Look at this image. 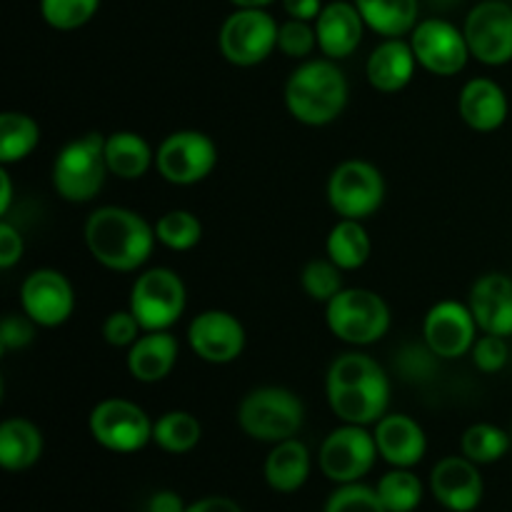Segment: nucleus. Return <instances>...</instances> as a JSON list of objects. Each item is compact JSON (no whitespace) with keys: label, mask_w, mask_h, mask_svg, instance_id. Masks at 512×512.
<instances>
[{"label":"nucleus","mask_w":512,"mask_h":512,"mask_svg":"<svg viewBox=\"0 0 512 512\" xmlns=\"http://www.w3.org/2000/svg\"><path fill=\"white\" fill-rule=\"evenodd\" d=\"M88 430L100 448L130 455L153 443V420L133 400L105 398L90 410Z\"/></svg>","instance_id":"9"},{"label":"nucleus","mask_w":512,"mask_h":512,"mask_svg":"<svg viewBox=\"0 0 512 512\" xmlns=\"http://www.w3.org/2000/svg\"><path fill=\"white\" fill-rule=\"evenodd\" d=\"M435 10H453L455 5L463 3V0H428Z\"/></svg>","instance_id":"49"},{"label":"nucleus","mask_w":512,"mask_h":512,"mask_svg":"<svg viewBox=\"0 0 512 512\" xmlns=\"http://www.w3.org/2000/svg\"><path fill=\"white\" fill-rule=\"evenodd\" d=\"M510 440H512V430H510Z\"/></svg>","instance_id":"50"},{"label":"nucleus","mask_w":512,"mask_h":512,"mask_svg":"<svg viewBox=\"0 0 512 512\" xmlns=\"http://www.w3.org/2000/svg\"><path fill=\"white\" fill-rule=\"evenodd\" d=\"M143 333L145 330L140 328L138 318L130 313V308L115 310V313H110L103 323V338L105 343L113 345V348H130Z\"/></svg>","instance_id":"41"},{"label":"nucleus","mask_w":512,"mask_h":512,"mask_svg":"<svg viewBox=\"0 0 512 512\" xmlns=\"http://www.w3.org/2000/svg\"><path fill=\"white\" fill-rule=\"evenodd\" d=\"M313 25L320 53L330 60L350 58L360 48L365 28H368L353 0L325 3Z\"/></svg>","instance_id":"19"},{"label":"nucleus","mask_w":512,"mask_h":512,"mask_svg":"<svg viewBox=\"0 0 512 512\" xmlns=\"http://www.w3.org/2000/svg\"><path fill=\"white\" fill-rule=\"evenodd\" d=\"M278 28L265 8H235L220 25V55L238 68L265 63L278 50Z\"/></svg>","instance_id":"8"},{"label":"nucleus","mask_w":512,"mask_h":512,"mask_svg":"<svg viewBox=\"0 0 512 512\" xmlns=\"http://www.w3.org/2000/svg\"><path fill=\"white\" fill-rule=\"evenodd\" d=\"M218 165L213 138L200 130H175L155 148V170L170 185L203 183Z\"/></svg>","instance_id":"11"},{"label":"nucleus","mask_w":512,"mask_h":512,"mask_svg":"<svg viewBox=\"0 0 512 512\" xmlns=\"http://www.w3.org/2000/svg\"><path fill=\"white\" fill-rule=\"evenodd\" d=\"M105 163L115 178L140 180L155 165V150L140 133L115 130L105 135Z\"/></svg>","instance_id":"27"},{"label":"nucleus","mask_w":512,"mask_h":512,"mask_svg":"<svg viewBox=\"0 0 512 512\" xmlns=\"http://www.w3.org/2000/svg\"><path fill=\"white\" fill-rule=\"evenodd\" d=\"M470 310L480 333L512 335V278L503 273H485L470 288Z\"/></svg>","instance_id":"21"},{"label":"nucleus","mask_w":512,"mask_h":512,"mask_svg":"<svg viewBox=\"0 0 512 512\" xmlns=\"http://www.w3.org/2000/svg\"><path fill=\"white\" fill-rule=\"evenodd\" d=\"M265 483L275 493H298L310 478V450L298 438L275 443L273 450L265 458Z\"/></svg>","instance_id":"25"},{"label":"nucleus","mask_w":512,"mask_h":512,"mask_svg":"<svg viewBox=\"0 0 512 512\" xmlns=\"http://www.w3.org/2000/svg\"><path fill=\"white\" fill-rule=\"evenodd\" d=\"M35 328L38 325L25 313H8L0 323V348L3 350H20L33 343Z\"/></svg>","instance_id":"42"},{"label":"nucleus","mask_w":512,"mask_h":512,"mask_svg":"<svg viewBox=\"0 0 512 512\" xmlns=\"http://www.w3.org/2000/svg\"><path fill=\"white\" fill-rule=\"evenodd\" d=\"M10 205H13V180H10L8 165H0V215L8 218Z\"/></svg>","instance_id":"47"},{"label":"nucleus","mask_w":512,"mask_h":512,"mask_svg":"<svg viewBox=\"0 0 512 512\" xmlns=\"http://www.w3.org/2000/svg\"><path fill=\"white\" fill-rule=\"evenodd\" d=\"M108 175L103 133H85L65 143L55 155L50 170L55 193L78 205L98 198Z\"/></svg>","instance_id":"5"},{"label":"nucleus","mask_w":512,"mask_h":512,"mask_svg":"<svg viewBox=\"0 0 512 512\" xmlns=\"http://www.w3.org/2000/svg\"><path fill=\"white\" fill-rule=\"evenodd\" d=\"M373 435L380 458L393 468H415L428 453V435L410 415H383L375 423Z\"/></svg>","instance_id":"20"},{"label":"nucleus","mask_w":512,"mask_h":512,"mask_svg":"<svg viewBox=\"0 0 512 512\" xmlns=\"http://www.w3.org/2000/svg\"><path fill=\"white\" fill-rule=\"evenodd\" d=\"M460 450L475 465H493L512 450L510 433L493 423H475L460 438Z\"/></svg>","instance_id":"32"},{"label":"nucleus","mask_w":512,"mask_h":512,"mask_svg":"<svg viewBox=\"0 0 512 512\" xmlns=\"http://www.w3.org/2000/svg\"><path fill=\"white\" fill-rule=\"evenodd\" d=\"M203 425L188 410H168L153 423V443L170 455H185L198 448Z\"/></svg>","instance_id":"30"},{"label":"nucleus","mask_w":512,"mask_h":512,"mask_svg":"<svg viewBox=\"0 0 512 512\" xmlns=\"http://www.w3.org/2000/svg\"><path fill=\"white\" fill-rule=\"evenodd\" d=\"M380 458L375 435L365 425L343 423L320 445V470L338 485L360 483Z\"/></svg>","instance_id":"12"},{"label":"nucleus","mask_w":512,"mask_h":512,"mask_svg":"<svg viewBox=\"0 0 512 512\" xmlns=\"http://www.w3.org/2000/svg\"><path fill=\"white\" fill-rule=\"evenodd\" d=\"M178 338L170 330H153V333H143L133 345L128 348V373L133 380L145 385L160 383L173 373L175 363H178Z\"/></svg>","instance_id":"24"},{"label":"nucleus","mask_w":512,"mask_h":512,"mask_svg":"<svg viewBox=\"0 0 512 512\" xmlns=\"http://www.w3.org/2000/svg\"><path fill=\"white\" fill-rule=\"evenodd\" d=\"M20 310L38 328H60L75 310V290L55 268H38L20 285Z\"/></svg>","instance_id":"15"},{"label":"nucleus","mask_w":512,"mask_h":512,"mask_svg":"<svg viewBox=\"0 0 512 512\" xmlns=\"http://www.w3.org/2000/svg\"><path fill=\"white\" fill-rule=\"evenodd\" d=\"M430 493L450 512H473L485 493L480 468L465 455H450L435 463L430 473Z\"/></svg>","instance_id":"18"},{"label":"nucleus","mask_w":512,"mask_h":512,"mask_svg":"<svg viewBox=\"0 0 512 512\" xmlns=\"http://www.w3.org/2000/svg\"><path fill=\"white\" fill-rule=\"evenodd\" d=\"M300 285H303L305 295L310 300L328 305L345 288L343 270L328 255L325 258H315L310 263H305V268L300 270Z\"/></svg>","instance_id":"35"},{"label":"nucleus","mask_w":512,"mask_h":512,"mask_svg":"<svg viewBox=\"0 0 512 512\" xmlns=\"http://www.w3.org/2000/svg\"><path fill=\"white\" fill-rule=\"evenodd\" d=\"M323 512H388L378 490L363 483L338 485L325 503Z\"/></svg>","instance_id":"38"},{"label":"nucleus","mask_w":512,"mask_h":512,"mask_svg":"<svg viewBox=\"0 0 512 512\" xmlns=\"http://www.w3.org/2000/svg\"><path fill=\"white\" fill-rule=\"evenodd\" d=\"M470 358H473L475 368L483 370V373H490V375L500 373L510 360L508 338H503V335H490V333L478 335L473 350H470Z\"/></svg>","instance_id":"40"},{"label":"nucleus","mask_w":512,"mask_h":512,"mask_svg":"<svg viewBox=\"0 0 512 512\" xmlns=\"http://www.w3.org/2000/svg\"><path fill=\"white\" fill-rule=\"evenodd\" d=\"M418 70L410 40L403 38H383V43L375 45L373 53L365 63V78L378 93H400L410 85Z\"/></svg>","instance_id":"23"},{"label":"nucleus","mask_w":512,"mask_h":512,"mask_svg":"<svg viewBox=\"0 0 512 512\" xmlns=\"http://www.w3.org/2000/svg\"><path fill=\"white\" fill-rule=\"evenodd\" d=\"M318 48L315 25L308 20L288 18L278 28V50L293 60H308Z\"/></svg>","instance_id":"39"},{"label":"nucleus","mask_w":512,"mask_h":512,"mask_svg":"<svg viewBox=\"0 0 512 512\" xmlns=\"http://www.w3.org/2000/svg\"><path fill=\"white\" fill-rule=\"evenodd\" d=\"M280 3H283L288 18L308 20V23H315V18L323 10V0H280Z\"/></svg>","instance_id":"44"},{"label":"nucleus","mask_w":512,"mask_h":512,"mask_svg":"<svg viewBox=\"0 0 512 512\" xmlns=\"http://www.w3.org/2000/svg\"><path fill=\"white\" fill-rule=\"evenodd\" d=\"M248 335L243 323L228 310H203L188 325V345L210 365H228L243 355Z\"/></svg>","instance_id":"17"},{"label":"nucleus","mask_w":512,"mask_h":512,"mask_svg":"<svg viewBox=\"0 0 512 512\" xmlns=\"http://www.w3.org/2000/svg\"><path fill=\"white\" fill-rule=\"evenodd\" d=\"M185 512H243L233 498H225V495H210V498L195 500L190 503Z\"/></svg>","instance_id":"46"},{"label":"nucleus","mask_w":512,"mask_h":512,"mask_svg":"<svg viewBox=\"0 0 512 512\" xmlns=\"http://www.w3.org/2000/svg\"><path fill=\"white\" fill-rule=\"evenodd\" d=\"M235 8H268L275 0H230Z\"/></svg>","instance_id":"48"},{"label":"nucleus","mask_w":512,"mask_h":512,"mask_svg":"<svg viewBox=\"0 0 512 512\" xmlns=\"http://www.w3.org/2000/svg\"><path fill=\"white\" fill-rule=\"evenodd\" d=\"M128 308L145 333L170 330L188 308V288L175 270L148 268L135 278Z\"/></svg>","instance_id":"7"},{"label":"nucleus","mask_w":512,"mask_h":512,"mask_svg":"<svg viewBox=\"0 0 512 512\" xmlns=\"http://www.w3.org/2000/svg\"><path fill=\"white\" fill-rule=\"evenodd\" d=\"M305 423V405L293 390L263 385L243 395L238 405V425L258 443H283L295 438Z\"/></svg>","instance_id":"4"},{"label":"nucleus","mask_w":512,"mask_h":512,"mask_svg":"<svg viewBox=\"0 0 512 512\" xmlns=\"http://www.w3.org/2000/svg\"><path fill=\"white\" fill-rule=\"evenodd\" d=\"M328 330L343 343L365 348L388 335L393 315L383 295L368 288H343L325 305Z\"/></svg>","instance_id":"6"},{"label":"nucleus","mask_w":512,"mask_h":512,"mask_svg":"<svg viewBox=\"0 0 512 512\" xmlns=\"http://www.w3.org/2000/svg\"><path fill=\"white\" fill-rule=\"evenodd\" d=\"M25 253V240L20 235V230L10 223L8 218H3L0 223V268L10 270L20 263Z\"/></svg>","instance_id":"43"},{"label":"nucleus","mask_w":512,"mask_h":512,"mask_svg":"<svg viewBox=\"0 0 512 512\" xmlns=\"http://www.w3.org/2000/svg\"><path fill=\"white\" fill-rule=\"evenodd\" d=\"M373 253V243L365 230L363 220L340 218L338 223L330 228L328 240H325V255L338 265L343 273L350 270H360L370 260Z\"/></svg>","instance_id":"29"},{"label":"nucleus","mask_w":512,"mask_h":512,"mask_svg":"<svg viewBox=\"0 0 512 512\" xmlns=\"http://www.w3.org/2000/svg\"><path fill=\"white\" fill-rule=\"evenodd\" d=\"M100 0H40V15L55 30H78L95 18Z\"/></svg>","instance_id":"36"},{"label":"nucleus","mask_w":512,"mask_h":512,"mask_svg":"<svg viewBox=\"0 0 512 512\" xmlns=\"http://www.w3.org/2000/svg\"><path fill=\"white\" fill-rule=\"evenodd\" d=\"M478 333L480 328L468 303L440 300L425 313L423 340L440 360H458L470 355Z\"/></svg>","instance_id":"16"},{"label":"nucleus","mask_w":512,"mask_h":512,"mask_svg":"<svg viewBox=\"0 0 512 512\" xmlns=\"http://www.w3.org/2000/svg\"><path fill=\"white\" fill-rule=\"evenodd\" d=\"M458 113L470 130L495 133L508 120V95L503 85L495 83L493 78H473L460 90Z\"/></svg>","instance_id":"22"},{"label":"nucleus","mask_w":512,"mask_h":512,"mask_svg":"<svg viewBox=\"0 0 512 512\" xmlns=\"http://www.w3.org/2000/svg\"><path fill=\"white\" fill-rule=\"evenodd\" d=\"M188 505L183 503L178 493L173 490H158V493L150 495L148 505H145V512H185Z\"/></svg>","instance_id":"45"},{"label":"nucleus","mask_w":512,"mask_h":512,"mask_svg":"<svg viewBox=\"0 0 512 512\" xmlns=\"http://www.w3.org/2000/svg\"><path fill=\"white\" fill-rule=\"evenodd\" d=\"M85 245L95 263L113 273H135L143 268L153 255L155 225L140 213L120 205L95 208L85 220Z\"/></svg>","instance_id":"2"},{"label":"nucleus","mask_w":512,"mask_h":512,"mask_svg":"<svg viewBox=\"0 0 512 512\" xmlns=\"http://www.w3.org/2000/svg\"><path fill=\"white\" fill-rule=\"evenodd\" d=\"M288 113L308 128H323L345 113L350 83L338 60L308 58L288 75L283 88Z\"/></svg>","instance_id":"3"},{"label":"nucleus","mask_w":512,"mask_h":512,"mask_svg":"<svg viewBox=\"0 0 512 512\" xmlns=\"http://www.w3.org/2000/svg\"><path fill=\"white\" fill-rule=\"evenodd\" d=\"M155 238L175 253H188L203 240V223L190 210H168L155 223Z\"/></svg>","instance_id":"34"},{"label":"nucleus","mask_w":512,"mask_h":512,"mask_svg":"<svg viewBox=\"0 0 512 512\" xmlns=\"http://www.w3.org/2000/svg\"><path fill=\"white\" fill-rule=\"evenodd\" d=\"M385 200V178L368 160H343L328 178V203L338 218L368 220Z\"/></svg>","instance_id":"10"},{"label":"nucleus","mask_w":512,"mask_h":512,"mask_svg":"<svg viewBox=\"0 0 512 512\" xmlns=\"http://www.w3.org/2000/svg\"><path fill=\"white\" fill-rule=\"evenodd\" d=\"M40 143V125L28 113L0 115V165H15L33 155Z\"/></svg>","instance_id":"31"},{"label":"nucleus","mask_w":512,"mask_h":512,"mask_svg":"<svg viewBox=\"0 0 512 512\" xmlns=\"http://www.w3.org/2000/svg\"><path fill=\"white\" fill-rule=\"evenodd\" d=\"M388 512H413L423 503V483L413 468H393L375 485Z\"/></svg>","instance_id":"33"},{"label":"nucleus","mask_w":512,"mask_h":512,"mask_svg":"<svg viewBox=\"0 0 512 512\" xmlns=\"http://www.w3.org/2000/svg\"><path fill=\"white\" fill-rule=\"evenodd\" d=\"M395 370L405 383L425 385L438 375L440 358L428 348V343H405L403 348L395 353Z\"/></svg>","instance_id":"37"},{"label":"nucleus","mask_w":512,"mask_h":512,"mask_svg":"<svg viewBox=\"0 0 512 512\" xmlns=\"http://www.w3.org/2000/svg\"><path fill=\"white\" fill-rule=\"evenodd\" d=\"M365 25L383 38H403L420 23V0H353Z\"/></svg>","instance_id":"28"},{"label":"nucleus","mask_w":512,"mask_h":512,"mask_svg":"<svg viewBox=\"0 0 512 512\" xmlns=\"http://www.w3.org/2000/svg\"><path fill=\"white\" fill-rule=\"evenodd\" d=\"M325 398L340 423L368 428L388 415L390 378L378 360L350 350L330 363L325 373Z\"/></svg>","instance_id":"1"},{"label":"nucleus","mask_w":512,"mask_h":512,"mask_svg":"<svg viewBox=\"0 0 512 512\" xmlns=\"http://www.w3.org/2000/svg\"><path fill=\"white\" fill-rule=\"evenodd\" d=\"M45 448L43 433L28 418H8L0 423V465L8 473H23L40 460Z\"/></svg>","instance_id":"26"},{"label":"nucleus","mask_w":512,"mask_h":512,"mask_svg":"<svg viewBox=\"0 0 512 512\" xmlns=\"http://www.w3.org/2000/svg\"><path fill=\"white\" fill-rule=\"evenodd\" d=\"M470 55L478 63L500 68L512 60V5L505 0H480L463 23Z\"/></svg>","instance_id":"14"},{"label":"nucleus","mask_w":512,"mask_h":512,"mask_svg":"<svg viewBox=\"0 0 512 512\" xmlns=\"http://www.w3.org/2000/svg\"><path fill=\"white\" fill-rule=\"evenodd\" d=\"M408 40L420 68L440 75V78L458 75L460 70H465L468 60L473 58L463 28H458V25L445 18L420 20Z\"/></svg>","instance_id":"13"}]
</instances>
